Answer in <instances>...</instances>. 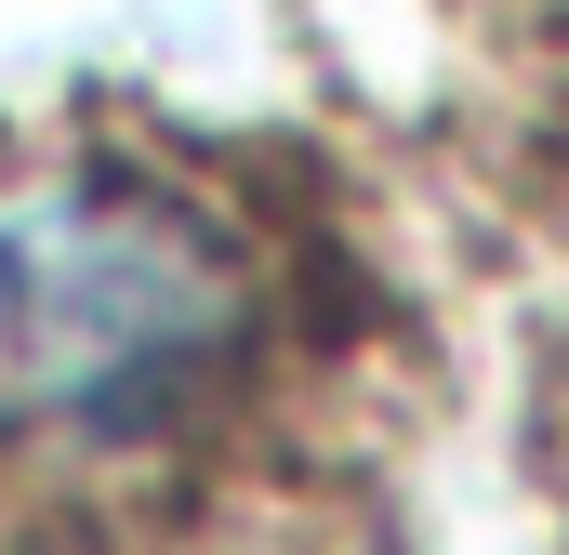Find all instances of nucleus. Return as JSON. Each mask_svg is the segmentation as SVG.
<instances>
[{
  "mask_svg": "<svg viewBox=\"0 0 569 555\" xmlns=\"http://www.w3.org/2000/svg\"><path fill=\"white\" fill-rule=\"evenodd\" d=\"M252 357V265L159 185H67L0 225V436L133 450Z\"/></svg>",
  "mask_w": 569,
  "mask_h": 555,
  "instance_id": "obj_1",
  "label": "nucleus"
}]
</instances>
